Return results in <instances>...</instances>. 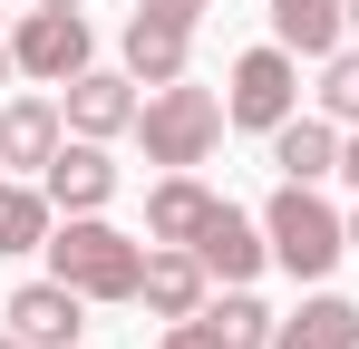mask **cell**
I'll list each match as a JSON object with an SVG mask.
<instances>
[{
    "mask_svg": "<svg viewBox=\"0 0 359 349\" xmlns=\"http://www.w3.org/2000/svg\"><path fill=\"white\" fill-rule=\"evenodd\" d=\"M49 272H59L68 291H88V301H136V282H146V242L117 224H97V214H68L49 242Z\"/></svg>",
    "mask_w": 359,
    "mask_h": 349,
    "instance_id": "obj_1",
    "label": "cell"
},
{
    "mask_svg": "<svg viewBox=\"0 0 359 349\" xmlns=\"http://www.w3.org/2000/svg\"><path fill=\"white\" fill-rule=\"evenodd\" d=\"M224 126H233V116H224V97H214V88H184V78H165V88L136 107L146 165H165V174H175V165H204V156L224 146Z\"/></svg>",
    "mask_w": 359,
    "mask_h": 349,
    "instance_id": "obj_2",
    "label": "cell"
},
{
    "mask_svg": "<svg viewBox=\"0 0 359 349\" xmlns=\"http://www.w3.org/2000/svg\"><path fill=\"white\" fill-rule=\"evenodd\" d=\"M262 242H272V262H282L292 282H330V262L350 252V224H340L311 184H282V194L262 204Z\"/></svg>",
    "mask_w": 359,
    "mask_h": 349,
    "instance_id": "obj_3",
    "label": "cell"
},
{
    "mask_svg": "<svg viewBox=\"0 0 359 349\" xmlns=\"http://www.w3.org/2000/svg\"><path fill=\"white\" fill-rule=\"evenodd\" d=\"M224 116L252 126V136H272L282 116H301V58L272 39V49H243L233 58V88H224Z\"/></svg>",
    "mask_w": 359,
    "mask_h": 349,
    "instance_id": "obj_4",
    "label": "cell"
},
{
    "mask_svg": "<svg viewBox=\"0 0 359 349\" xmlns=\"http://www.w3.org/2000/svg\"><path fill=\"white\" fill-rule=\"evenodd\" d=\"M10 58H20V78L68 88V78L88 68V20H78V10H29V20L10 29Z\"/></svg>",
    "mask_w": 359,
    "mask_h": 349,
    "instance_id": "obj_5",
    "label": "cell"
},
{
    "mask_svg": "<svg viewBox=\"0 0 359 349\" xmlns=\"http://www.w3.org/2000/svg\"><path fill=\"white\" fill-rule=\"evenodd\" d=\"M136 301H146L156 320H194V310L214 301L204 252H194V242H156V252H146V282H136Z\"/></svg>",
    "mask_w": 359,
    "mask_h": 349,
    "instance_id": "obj_6",
    "label": "cell"
},
{
    "mask_svg": "<svg viewBox=\"0 0 359 349\" xmlns=\"http://www.w3.org/2000/svg\"><path fill=\"white\" fill-rule=\"evenodd\" d=\"M184 49H194V20L136 0V20H126V78L136 88H165V78H184Z\"/></svg>",
    "mask_w": 359,
    "mask_h": 349,
    "instance_id": "obj_7",
    "label": "cell"
},
{
    "mask_svg": "<svg viewBox=\"0 0 359 349\" xmlns=\"http://www.w3.org/2000/svg\"><path fill=\"white\" fill-rule=\"evenodd\" d=\"M136 107H146V97H136V78H117V68H78L59 116L78 126V136H97V146H107V136H126V126H136Z\"/></svg>",
    "mask_w": 359,
    "mask_h": 349,
    "instance_id": "obj_8",
    "label": "cell"
},
{
    "mask_svg": "<svg viewBox=\"0 0 359 349\" xmlns=\"http://www.w3.org/2000/svg\"><path fill=\"white\" fill-rule=\"evenodd\" d=\"M39 184H49V204H59V214H107L117 165H107V146H97V136H78V146H59V156L39 165Z\"/></svg>",
    "mask_w": 359,
    "mask_h": 349,
    "instance_id": "obj_9",
    "label": "cell"
},
{
    "mask_svg": "<svg viewBox=\"0 0 359 349\" xmlns=\"http://www.w3.org/2000/svg\"><path fill=\"white\" fill-rule=\"evenodd\" d=\"M78 310H88V291H68L59 272L10 291V330H20L29 349H78Z\"/></svg>",
    "mask_w": 359,
    "mask_h": 349,
    "instance_id": "obj_10",
    "label": "cell"
},
{
    "mask_svg": "<svg viewBox=\"0 0 359 349\" xmlns=\"http://www.w3.org/2000/svg\"><path fill=\"white\" fill-rule=\"evenodd\" d=\"M194 252H204V272L233 291V282H252L262 262H272V242H262V224L252 214H233V204H214L204 214V233H194Z\"/></svg>",
    "mask_w": 359,
    "mask_h": 349,
    "instance_id": "obj_11",
    "label": "cell"
},
{
    "mask_svg": "<svg viewBox=\"0 0 359 349\" xmlns=\"http://www.w3.org/2000/svg\"><path fill=\"white\" fill-rule=\"evenodd\" d=\"M272 39H282L292 58L350 49V0H272Z\"/></svg>",
    "mask_w": 359,
    "mask_h": 349,
    "instance_id": "obj_12",
    "label": "cell"
},
{
    "mask_svg": "<svg viewBox=\"0 0 359 349\" xmlns=\"http://www.w3.org/2000/svg\"><path fill=\"white\" fill-rule=\"evenodd\" d=\"M272 165H282V184L340 174V126H330V116H282V126H272Z\"/></svg>",
    "mask_w": 359,
    "mask_h": 349,
    "instance_id": "obj_13",
    "label": "cell"
},
{
    "mask_svg": "<svg viewBox=\"0 0 359 349\" xmlns=\"http://www.w3.org/2000/svg\"><path fill=\"white\" fill-rule=\"evenodd\" d=\"M59 146H68V116L49 97H10L0 107V165H49Z\"/></svg>",
    "mask_w": 359,
    "mask_h": 349,
    "instance_id": "obj_14",
    "label": "cell"
},
{
    "mask_svg": "<svg viewBox=\"0 0 359 349\" xmlns=\"http://www.w3.org/2000/svg\"><path fill=\"white\" fill-rule=\"evenodd\" d=\"M214 204H224V194H214V184H194V165H175L156 194H146V233H156V242H194Z\"/></svg>",
    "mask_w": 359,
    "mask_h": 349,
    "instance_id": "obj_15",
    "label": "cell"
},
{
    "mask_svg": "<svg viewBox=\"0 0 359 349\" xmlns=\"http://www.w3.org/2000/svg\"><path fill=\"white\" fill-rule=\"evenodd\" d=\"M272 349H359V301H340V291H311L292 320L272 330Z\"/></svg>",
    "mask_w": 359,
    "mask_h": 349,
    "instance_id": "obj_16",
    "label": "cell"
},
{
    "mask_svg": "<svg viewBox=\"0 0 359 349\" xmlns=\"http://www.w3.org/2000/svg\"><path fill=\"white\" fill-rule=\"evenodd\" d=\"M194 320L214 330V349H272V330H282V320H272V310H262V301H252V291H243V282L224 291V301H204Z\"/></svg>",
    "mask_w": 359,
    "mask_h": 349,
    "instance_id": "obj_17",
    "label": "cell"
},
{
    "mask_svg": "<svg viewBox=\"0 0 359 349\" xmlns=\"http://www.w3.org/2000/svg\"><path fill=\"white\" fill-rule=\"evenodd\" d=\"M49 184H0V252H39L49 242Z\"/></svg>",
    "mask_w": 359,
    "mask_h": 349,
    "instance_id": "obj_18",
    "label": "cell"
},
{
    "mask_svg": "<svg viewBox=\"0 0 359 349\" xmlns=\"http://www.w3.org/2000/svg\"><path fill=\"white\" fill-rule=\"evenodd\" d=\"M320 116L330 126H359V39L320 58Z\"/></svg>",
    "mask_w": 359,
    "mask_h": 349,
    "instance_id": "obj_19",
    "label": "cell"
},
{
    "mask_svg": "<svg viewBox=\"0 0 359 349\" xmlns=\"http://www.w3.org/2000/svg\"><path fill=\"white\" fill-rule=\"evenodd\" d=\"M165 349H214V330L204 320H165Z\"/></svg>",
    "mask_w": 359,
    "mask_h": 349,
    "instance_id": "obj_20",
    "label": "cell"
},
{
    "mask_svg": "<svg viewBox=\"0 0 359 349\" xmlns=\"http://www.w3.org/2000/svg\"><path fill=\"white\" fill-rule=\"evenodd\" d=\"M146 10H175V20H204L214 0H146Z\"/></svg>",
    "mask_w": 359,
    "mask_h": 349,
    "instance_id": "obj_21",
    "label": "cell"
},
{
    "mask_svg": "<svg viewBox=\"0 0 359 349\" xmlns=\"http://www.w3.org/2000/svg\"><path fill=\"white\" fill-rule=\"evenodd\" d=\"M340 174H350V184H359V136H340Z\"/></svg>",
    "mask_w": 359,
    "mask_h": 349,
    "instance_id": "obj_22",
    "label": "cell"
},
{
    "mask_svg": "<svg viewBox=\"0 0 359 349\" xmlns=\"http://www.w3.org/2000/svg\"><path fill=\"white\" fill-rule=\"evenodd\" d=\"M10 68H20V58H10V29H0V88H10Z\"/></svg>",
    "mask_w": 359,
    "mask_h": 349,
    "instance_id": "obj_23",
    "label": "cell"
},
{
    "mask_svg": "<svg viewBox=\"0 0 359 349\" xmlns=\"http://www.w3.org/2000/svg\"><path fill=\"white\" fill-rule=\"evenodd\" d=\"M0 349H29V340H20V330H0Z\"/></svg>",
    "mask_w": 359,
    "mask_h": 349,
    "instance_id": "obj_24",
    "label": "cell"
},
{
    "mask_svg": "<svg viewBox=\"0 0 359 349\" xmlns=\"http://www.w3.org/2000/svg\"><path fill=\"white\" fill-rule=\"evenodd\" d=\"M39 10H78V0H39Z\"/></svg>",
    "mask_w": 359,
    "mask_h": 349,
    "instance_id": "obj_25",
    "label": "cell"
},
{
    "mask_svg": "<svg viewBox=\"0 0 359 349\" xmlns=\"http://www.w3.org/2000/svg\"><path fill=\"white\" fill-rule=\"evenodd\" d=\"M350 39H359V0H350Z\"/></svg>",
    "mask_w": 359,
    "mask_h": 349,
    "instance_id": "obj_26",
    "label": "cell"
},
{
    "mask_svg": "<svg viewBox=\"0 0 359 349\" xmlns=\"http://www.w3.org/2000/svg\"><path fill=\"white\" fill-rule=\"evenodd\" d=\"M350 252H359V214H350Z\"/></svg>",
    "mask_w": 359,
    "mask_h": 349,
    "instance_id": "obj_27",
    "label": "cell"
}]
</instances>
